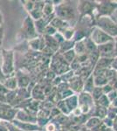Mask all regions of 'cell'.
Wrapping results in <instances>:
<instances>
[{
    "mask_svg": "<svg viewBox=\"0 0 117 131\" xmlns=\"http://www.w3.org/2000/svg\"><path fill=\"white\" fill-rule=\"evenodd\" d=\"M2 37H3V29H2V26H0V44L2 42Z\"/></svg>",
    "mask_w": 117,
    "mask_h": 131,
    "instance_id": "14",
    "label": "cell"
},
{
    "mask_svg": "<svg viewBox=\"0 0 117 131\" xmlns=\"http://www.w3.org/2000/svg\"><path fill=\"white\" fill-rule=\"evenodd\" d=\"M15 120L22 122H31V123H37V117L31 115L30 112L23 109H17L16 115H15Z\"/></svg>",
    "mask_w": 117,
    "mask_h": 131,
    "instance_id": "4",
    "label": "cell"
},
{
    "mask_svg": "<svg viewBox=\"0 0 117 131\" xmlns=\"http://www.w3.org/2000/svg\"><path fill=\"white\" fill-rule=\"evenodd\" d=\"M25 3H26V4H24L25 9L28 12H31V10H33V8H34V2H33V1H25Z\"/></svg>",
    "mask_w": 117,
    "mask_h": 131,
    "instance_id": "10",
    "label": "cell"
},
{
    "mask_svg": "<svg viewBox=\"0 0 117 131\" xmlns=\"http://www.w3.org/2000/svg\"><path fill=\"white\" fill-rule=\"evenodd\" d=\"M57 15L59 16V18H69L71 14H73V10L69 9L67 7H59L56 10Z\"/></svg>",
    "mask_w": 117,
    "mask_h": 131,
    "instance_id": "7",
    "label": "cell"
},
{
    "mask_svg": "<svg viewBox=\"0 0 117 131\" xmlns=\"http://www.w3.org/2000/svg\"><path fill=\"white\" fill-rule=\"evenodd\" d=\"M45 45V40L43 39H40V38H35L31 40H29V46L33 50H41L44 47Z\"/></svg>",
    "mask_w": 117,
    "mask_h": 131,
    "instance_id": "6",
    "label": "cell"
},
{
    "mask_svg": "<svg viewBox=\"0 0 117 131\" xmlns=\"http://www.w3.org/2000/svg\"><path fill=\"white\" fill-rule=\"evenodd\" d=\"M3 84L9 91H15L18 88V81H17V77L15 75L6 77L4 80Z\"/></svg>",
    "mask_w": 117,
    "mask_h": 131,
    "instance_id": "5",
    "label": "cell"
},
{
    "mask_svg": "<svg viewBox=\"0 0 117 131\" xmlns=\"http://www.w3.org/2000/svg\"><path fill=\"white\" fill-rule=\"evenodd\" d=\"M1 71L4 76L10 77L14 75V52L12 50H5L3 49L1 51Z\"/></svg>",
    "mask_w": 117,
    "mask_h": 131,
    "instance_id": "1",
    "label": "cell"
},
{
    "mask_svg": "<svg viewBox=\"0 0 117 131\" xmlns=\"http://www.w3.org/2000/svg\"><path fill=\"white\" fill-rule=\"evenodd\" d=\"M22 32L24 33V35L27 39H29L30 40L33 39L37 38L38 33L36 32L35 30V26H34V21L31 19V18L28 16L25 18V19L24 20L22 25Z\"/></svg>",
    "mask_w": 117,
    "mask_h": 131,
    "instance_id": "2",
    "label": "cell"
},
{
    "mask_svg": "<svg viewBox=\"0 0 117 131\" xmlns=\"http://www.w3.org/2000/svg\"><path fill=\"white\" fill-rule=\"evenodd\" d=\"M10 123L17 128L22 131H40V127L37 123H31V122H22L13 119Z\"/></svg>",
    "mask_w": 117,
    "mask_h": 131,
    "instance_id": "3",
    "label": "cell"
},
{
    "mask_svg": "<svg viewBox=\"0 0 117 131\" xmlns=\"http://www.w3.org/2000/svg\"><path fill=\"white\" fill-rule=\"evenodd\" d=\"M3 21H4L3 14H2V12H0V26H2V24H3Z\"/></svg>",
    "mask_w": 117,
    "mask_h": 131,
    "instance_id": "15",
    "label": "cell"
},
{
    "mask_svg": "<svg viewBox=\"0 0 117 131\" xmlns=\"http://www.w3.org/2000/svg\"><path fill=\"white\" fill-rule=\"evenodd\" d=\"M45 32L46 33L48 36H52V35H54L55 33V28L54 27H52L51 25H46V28H45V30H44Z\"/></svg>",
    "mask_w": 117,
    "mask_h": 131,
    "instance_id": "9",
    "label": "cell"
},
{
    "mask_svg": "<svg viewBox=\"0 0 117 131\" xmlns=\"http://www.w3.org/2000/svg\"><path fill=\"white\" fill-rule=\"evenodd\" d=\"M8 92H9V90L4 86L3 82L0 81V96H5Z\"/></svg>",
    "mask_w": 117,
    "mask_h": 131,
    "instance_id": "11",
    "label": "cell"
},
{
    "mask_svg": "<svg viewBox=\"0 0 117 131\" xmlns=\"http://www.w3.org/2000/svg\"><path fill=\"white\" fill-rule=\"evenodd\" d=\"M5 125H6V127H7L8 131H22V130L18 129V128H17L16 127H14L12 123H10H10L5 122Z\"/></svg>",
    "mask_w": 117,
    "mask_h": 131,
    "instance_id": "12",
    "label": "cell"
},
{
    "mask_svg": "<svg viewBox=\"0 0 117 131\" xmlns=\"http://www.w3.org/2000/svg\"><path fill=\"white\" fill-rule=\"evenodd\" d=\"M17 81H18V88H25L30 84V79L26 75L17 78Z\"/></svg>",
    "mask_w": 117,
    "mask_h": 131,
    "instance_id": "8",
    "label": "cell"
},
{
    "mask_svg": "<svg viewBox=\"0 0 117 131\" xmlns=\"http://www.w3.org/2000/svg\"><path fill=\"white\" fill-rule=\"evenodd\" d=\"M0 131H8V128H7V127H6L5 123L4 124V125H2V124L0 123Z\"/></svg>",
    "mask_w": 117,
    "mask_h": 131,
    "instance_id": "13",
    "label": "cell"
}]
</instances>
